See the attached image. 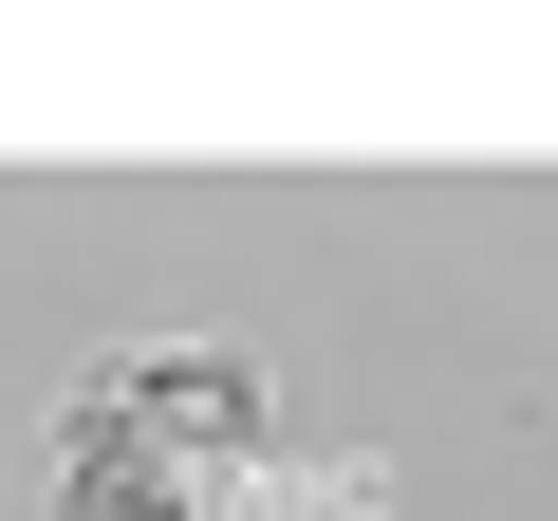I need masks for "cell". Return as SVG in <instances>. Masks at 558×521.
<instances>
[{"label": "cell", "mask_w": 558, "mask_h": 521, "mask_svg": "<svg viewBox=\"0 0 558 521\" xmlns=\"http://www.w3.org/2000/svg\"><path fill=\"white\" fill-rule=\"evenodd\" d=\"M373 447H299L242 336H149L57 391V521H373Z\"/></svg>", "instance_id": "obj_1"}]
</instances>
